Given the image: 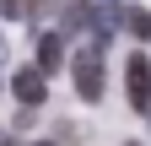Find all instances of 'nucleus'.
Wrapping results in <instances>:
<instances>
[{
  "instance_id": "obj_1",
  "label": "nucleus",
  "mask_w": 151,
  "mask_h": 146,
  "mask_svg": "<svg viewBox=\"0 0 151 146\" xmlns=\"http://www.w3.org/2000/svg\"><path fill=\"white\" fill-rule=\"evenodd\" d=\"M70 70H76V92H81L86 103H97V98H103V49L76 54V60H70Z\"/></svg>"
},
{
  "instance_id": "obj_2",
  "label": "nucleus",
  "mask_w": 151,
  "mask_h": 146,
  "mask_svg": "<svg viewBox=\"0 0 151 146\" xmlns=\"http://www.w3.org/2000/svg\"><path fill=\"white\" fill-rule=\"evenodd\" d=\"M124 92L135 108H151V60L146 54H129V65H124Z\"/></svg>"
},
{
  "instance_id": "obj_3",
  "label": "nucleus",
  "mask_w": 151,
  "mask_h": 146,
  "mask_svg": "<svg viewBox=\"0 0 151 146\" xmlns=\"http://www.w3.org/2000/svg\"><path fill=\"white\" fill-rule=\"evenodd\" d=\"M11 92L22 98L27 108H43V98H49V81H43V70H16V76H11Z\"/></svg>"
},
{
  "instance_id": "obj_4",
  "label": "nucleus",
  "mask_w": 151,
  "mask_h": 146,
  "mask_svg": "<svg viewBox=\"0 0 151 146\" xmlns=\"http://www.w3.org/2000/svg\"><path fill=\"white\" fill-rule=\"evenodd\" d=\"M43 11H54V0H0V16H11V22H32Z\"/></svg>"
},
{
  "instance_id": "obj_5",
  "label": "nucleus",
  "mask_w": 151,
  "mask_h": 146,
  "mask_svg": "<svg viewBox=\"0 0 151 146\" xmlns=\"http://www.w3.org/2000/svg\"><path fill=\"white\" fill-rule=\"evenodd\" d=\"M119 27L129 33V38H140V43H146V38H151V11H140V6H124V11H119Z\"/></svg>"
},
{
  "instance_id": "obj_6",
  "label": "nucleus",
  "mask_w": 151,
  "mask_h": 146,
  "mask_svg": "<svg viewBox=\"0 0 151 146\" xmlns=\"http://www.w3.org/2000/svg\"><path fill=\"white\" fill-rule=\"evenodd\" d=\"M92 22H97V6H92V0H70L65 6V33H81Z\"/></svg>"
},
{
  "instance_id": "obj_7",
  "label": "nucleus",
  "mask_w": 151,
  "mask_h": 146,
  "mask_svg": "<svg viewBox=\"0 0 151 146\" xmlns=\"http://www.w3.org/2000/svg\"><path fill=\"white\" fill-rule=\"evenodd\" d=\"M60 65H65V43L54 38V33H49V38H38V70L49 76V70H60Z\"/></svg>"
},
{
  "instance_id": "obj_8",
  "label": "nucleus",
  "mask_w": 151,
  "mask_h": 146,
  "mask_svg": "<svg viewBox=\"0 0 151 146\" xmlns=\"http://www.w3.org/2000/svg\"><path fill=\"white\" fill-rule=\"evenodd\" d=\"M0 146H16V141H11V135H0Z\"/></svg>"
},
{
  "instance_id": "obj_9",
  "label": "nucleus",
  "mask_w": 151,
  "mask_h": 146,
  "mask_svg": "<svg viewBox=\"0 0 151 146\" xmlns=\"http://www.w3.org/2000/svg\"><path fill=\"white\" fill-rule=\"evenodd\" d=\"M0 65H6V43H0Z\"/></svg>"
},
{
  "instance_id": "obj_10",
  "label": "nucleus",
  "mask_w": 151,
  "mask_h": 146,
  "mask_svg": "<svg viewBox=\"0 0 151 146\" xmlns=\"http://www.w3.org/2000/svg\"><path fill=\"white\" fill-rule=\"evenodd\" d=\"M43 146H54V141H43Z\"/></svg>"
},
{
  "instance_id": "obj_11",
  "label": "nucleus",
  "mask_w": 151,
  "mask_h": 146,
  "mask_svg": "<svg viewBox=\"0 0 151 146\" xmlns=\"http://www.w3.org/2000/svg\"><path fill=\"white\" fill-rule=\"evenodd\" d=\"M129 146H135V141H129Z\"/></svg>"
}]
</instances>
